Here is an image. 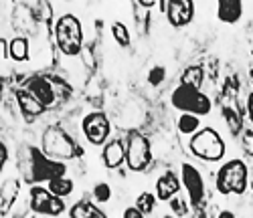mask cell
<instances>
[{"mask_svg": "<svg viewBox=\"0 0 253 218\" xmlns=\"http://www.w3.org/2000/svg\"><path fill=\"white\" fill-rule=\"evenodd\" d=\"M33 218H43V216H39V214H37V216H33Z\"/></svg>", "mask_w": 253, "mask_h": 218, "instance_id": "cell-38", "label": "cell"}, {"mask_svg": "<svg viewBox=\"0 0 253 218\" xmlns=\"http://www.w3.org/2000/svg\"><path fill=\"white\" fill-rule=\"evenodd\" d=\"M69 218H110V216L97 206V202L79 200L73 206H69Z\"/></svg>", "mask_w": 253, "mask_h": 218, "instance_id": "cell-19", "label": "cell"}, {"mask_svg": "<svg viewBox=\"0 0 253 218\" xmlns=\"http://www.w3.org/2000/svg\"><path fill=\"white\" fill-rule=\"evenodd\" d=\"M249 186H251V190H253V182H249Z\"/></svg>", "mask_w": 253, "mask_h": 218, "instance_id": "cell-39", "label": "cell"}, {"mask_svg": "<svg viewBox=\"0 0 253 218\" xmlns=\"http://www.w3.org/2000/svg\"><path fill=\"white\" fill-rule=\"evenodd\" d=\"M83 138L91 145H103L112 134V121L103 111H91L81 119Z\"/></svg>", "mask_w": 253, "mask_h": 218, "instance_id": "cell-9", "label": "cell"}, {"mask_svg": "<svg viewBox=\"0 0 253 218\" xmlns=\"http://www.w3.org/2000/svg\"><path fill=\"white\" fill-rule=\"evenodd\" d=\"M112 36H114V40L118 42L120 47H130V42H132L130 31L124 23H114L112 25Z\"/></svg>", "mask_w": 253, "mask_h": 218, "instance_id": "cell-26", "label": "cell"}, {"mask_svg": "<svg viewBox=\"0 0 253 218\" xmlns=\"http://www.w3.org/2000/svg\"><path fill=\"white\" fill-rule=\"evenodd\" d=\"M168 204H170V210L174 216H184L188 212L186 202H184V198H180V196H174L172 200H168Z\"/></svg>", "mask_w": 253, "mask_h": 218, "instance_id": "cell-30", "label": "cell"}, {"mask_svg": "<svg viewBox=\"0 0 253 218\" xmlns=\"http://www.w3.org/2000/svg\"><path fill=\"white\" fill-rule=\"evenodd\" d=\"M245 115H247L251 127H253V93H249L247 99H245Z\"/></svg>", "mask_w": 253, "mask_h": 218, "instance_id": "cell-33", "label": "cell"}, {"mask_svg": "<svg viewBox=\"0 0 253 218\" xmlns=\"http://www.w3.org/2000/svg\"><path fill=\"white\" fill-rule=\"evenodd\" d=\"M162 218H176L174 214H166V216H162Z\"/></svg>", "mask_w": 253, "mask_h": 218, "instance_id": "cell-37", "label": "cell"}, {"mask_svg": "<svg viewBox=\"0 0 253 218\" xmlns=\"http://www.w3.org/2000/svg\"><path fill=\"white\" fill-rule=\"evenodd\" d=\"M241 149H243V154L245 156H253V127H245L243 132H241Z\"/></svg>", "mask_w": 253, "mask_h": 218, "instance_id": "cell-28", "label": "cell"}, {"mask_svg": "<svg viewBox=\"0 0 253 218\" xmlns=\"http://www.w3.org/2000/svg\"><path fill=\"white\" fill-rule=\"evenodd\" d=\"M156 204H158V198H156L154 192H142V194H138V198L134 202V206L142 214H146V216H150L156 210Z\"/></svg>", "mask_w": 253, "mask_h": 218, "instance_id": "cell-25", "label": "cell"}, {"mask_svg": "<svg viewBox=\"0 0 253 218\" xmlns=\"http://www.w3.org/2000/svg\"><path fill=\"white\" fill-rule=\"evenodd\" d=\"M152 164V145L150 140L140 132H132L126 140V166L140 174Z\"/></svg>", "mask_w": 253, "mask_h": 218, "instance_id": "cell-8", "label": "cell"}, {"mask_svg": "<svg viewBox=\"0 0 253 218\" xmlns=\"http://www.w3.org/2000/svg\"><path fill=\"white\" fill-rule=\"evenodd\" d=\"M176 127L182 136H193L201 129V117L195 113H180L176 119Z\"/></svg>", "mask_w": 253, "mask_h": 218, "instance_id": "cell-24", "label": "cell"}, {"mask_svg": "<svg viewBox=\"0 0 253 218\" xmlns=\"http://www.w3.org/2000/svg\"><path fill=\"white\" fill-rule=\"evenodd\" d=\"M6 162H8V147H6V144L2 140H0V174H2Z\"/></svg>", "mask_w": 253, "mask_h": 218, "instance_id": "cell-31", "label": "cell"}, {"mask_svg": "<svg viewBox=\"0 0 253 218\" xmlns=\"http://www.w3.org/2000/svg\"><path fill=\"white\" fill-rule=\"evenodd\" d=\"M53 36L57 42V49L65 57H77L83 51V25L71 12L61 14L55 20Z\"/></svg>", "mask_w": 253, "mask_h": 218, "instance_id": "cell-3", "label": "cell"}, {"mask_svg": "<svg viewBox=\"0 0 253 218\" xmlns=\"http://www.w3.org/2000/svg\"><path fill=\"white\" fill-rule=\"evenodd\" d=\"M170 103L180 113H195L199 117H205L213 111V101L203 89L191 85H178L176 89L170 93Z\"/></svg>", "mask_w": 253, "mask_h": 218, "instance_id": "cell-6", "label": "cell"}, {"mask_svg": "<svg viewBox=\"0 0 253 218\" xmlns=\"http://www.w3.org/2000/svg\"><path fill=\"white\" fill-rule=\"evenodd\" d=\"M18 194H20V180L16 178H6L0 186V216H6L12 206L18 200Z\"/></svg>", "mask_w": 253, "mask_h": 218, "instance_id": "cell-18", "label": "cell"}, {"mask_svg": "<svg viewBox=\"0 0 253 218\" xmlns=\"http://www.w3.org/2000/svg\"><path fill=\"white\" fill-rule=\"evenodd\" d=\"M217 18L223 25H237L243 18V0H217Z\"/></svg>", "mask_w": 253, "mask_h": 218, "instance_id": "cell-17", "label": "cell"}, {"mask_svg": "<svg viewBox=\"0 0 253 218\" xmlns=\"http://www.w3.org/2000/svg\"><path fill=\"white\" fill-rule=\"evenodd\" d=\"M2 97H4V85L0 81V103H2Z\"/></svg>", "mask_w": 253, "mask_h": 218, "instance_id": "cell-36", "label": "cell"}, {"mask_svg": "<svg viewBox=\"0 0 253 218\" xmlns=\"http://www.w3.org/2000/svg\"><path fill=\"white\" fill-rule=\"evenodd\" d=\"M67 174V164L49 158L41 147L31 145L29 147V158H27V168H25V180L33 184H47L53 178L65 176Z\"/></svg>", "mask_w": 253, "mask_h": 218, "instance_id": "cell-1", "label": "cell"}, {"mask_svg": "<svg viewBox=\"0 0 253 218\" xmlns=\"http://www.w3.org/2000/svg\"><path fill=\"white\" fill-rule=\"evenodd\" d=\"M41 149H43L49 158L59 160V162H67V160H73V158L83 154L79 144L59 123H51L43 129V136H41Z\"/></svg>", "mask_w": 253, "mask_h": 218, "instance_id": "cell-2", "label": "cell"}, {"mask_svg": "<svg viewBox=\"0 0 253 218\" xmlns=\"http://www.w3.org/2000/svg\"><path fill=\"white\" fill-rule=\"evenodd\" d=\"M136 2L140 4V6H144V8H152L158 0H136Z\"/></svg>", "mask_w": 253, "mask_h": 218, "instance_id": "cell-34", "label": "cell"}, {"mask_svg": "<svg viewBox=\"0 0 253 218\" xmlns=\"http://www.w3.org/2000/svg\"><path fill=\"white\" fill-rule=\"evenodd\" d=\"M180 182H182V188L188 194V202H191V206L201 208L203 202H205L207 188H205V178H203V174L199 172V168L184 162L180 166Z\"/></svg>", "mask_w": 253, "mask_h": 218, "instance_id": "cell-10", "label": "cell"}, {"mask_svg": "<svg viewBox=\"0 0 253 218\" xmlns=\"http://www.w3.org/2000/svg\"><path fill=\"white\" fill-rule=\"evenodd\" d=\"M180 188H182L180 178L176 176V174H174L172 170H168V172L160 174V176L156 178L154 194H156L158 202H168V200H172L174 196H178Z\"/></svg>", "mask_w": 253, "mask_h": 218, "instance_id": "cell-14", "label": "cell"}, {"mask_svg": "<svg viewBox=\"0 0 253 218\" xmlns=\"http://www.w3.org/2000/svg\"><path fill=\"white\" fill-rule=\"evenodd\" d=\"M31 55V45H29V38L27 36H14L8 42V57L16 63H23L29 61Z\"/></svg>", "mask_w": 253, "mask_h": 218, "instance_id": "cell-20", "label": "cell"}, {"mask_svg": "<svg viewBox=\"0 0 253 218\" xmlns=\"http://www.w3.org/2000/svg\"><path fill=\"white\" fill-rule=\"evenodd\" d=\"M122 218H148V216H146V214H142V212H140L136 206H128V208L124 210Z\"/></svg>", "mask_w": 253, "mask_h": 218, "instance_id": "cell-32", "label": "cell"}, {"mask_svg": "<svg viewBox=\"0 0 253 218\" xmlns=\"http://www.w3.org/2000/svg\"><path fill=\"white\" fill-rule=\"evenodd\" d=\"M29 208L39 216H61L65 212L67 204L65 198L55 196L47 186L43 184H33L29 190Z\"/></svg>", "mask_w": 253, "mask_h": 218, "instance_id": "cell-7", "label": "cell"}, {"mask_svg": "<svg viewBox=\"0 0 253 218\" xmlns=\"http://www.w3.org/2000/svg\"><path fill=\"white\" fill-rule=\"evenodd\" d=\"M188 151L201 162H221L225 158V140L215 127H201L188 140Z\"/></svg>", "mask_w": 253, "mask_h": 218, "instance_id": "cell-5", "label": "cell"}, {"mask_svg": "<svg viewBox=\"0 0 253 218\" xmlns=\"http://www.w3.org/2000/svg\"><path fill=\"white\" fill-rule=\"evenodd\" d=\"M39 25H45V27H55L53 18H55V12H53V4L49 0H35V4L31 6Z\"/></svg>", "mask_w": 253, "mask_h": 218, "instance_id": "cell-21", "label": "cell"}, {"mask_svg": "<svg viewBox=\"0 0 253 218\" xmlns=\"http://www.w3.org/2000/svg\"><path fill=\"white\" fill-rule=\"evenodd\" d=\"M168 25L172 29H184L195 20L197 14V6L195 0H166L164 10Z\"/></svg>", "mask_w": 253, "mask_h": 218, "instance_id": "cell-11", "label": "cell"}, {"mask_svg": "<svg viewBox=\"0 0 253 218\" xmlns=\"http://www.w3.org/2000/svg\"><path fill=\"white\" fill-rule=\"evenodd\" d=\"M126 162V142L108 140L101 145V164L108 170H118Z\"/></svg>", "mask_w": 253, "mask_h": 218, "instance_id": "cell-15", "label": "cell"}, {"mask_svg": "<svg viewBox=\"0 0 253 218\" xmlns=\"http://www.w3.org/2000/svg\"><path fill=\"white\" fill-rule=\"evenodd\" d=\"M164 81H166V69L162 67V65H156V67H152L150 73H148V83L152 87H160Z\"/></svg>", "mask_w": 253, "mask_h": 218, "instance_id": "cell-29", "label": "cell"}, {"mask_svg": "<svg viewBox=\"0 0 253 218\" xmlns=\"http://www.w3.org/2000/svg\"><path fill=\"white\" fill-rule=\"evenodd\" d=\"M205 83V69L203 65H191V67H186L180 75V85H191V87H197L201 89Z\"/></svg>", "mask_w": 253, "mask_h": 218, "instance_id": "cell-22", "label": "cell"}, {"mask_svg": "<svg viewBox=\"0 0 253 218\" xmlns=\"http://www.w3.org/2000/svg\"><path fill=\"white\" fill-rule=\"evenodd\" d=\"M217 192L223 196H243L249 188V170L247 164L239 158L227 160L217 170L215 178Z\"/></svg>", "mask_w": 253, "mask_h": 218, "instance_id": "cell-4", "label": "cell"}, {"mask_svg": "<svg viewBox=\"0 0 253 218\" xmlns=\"http://www.w3.org/2000/svg\"><path fill=\"white\" fill-rule=\"evenodd\" d=\"M16 101H18V107H20V111H23L25 119H29V121L37 119L39 115H43L47 111V107L41 103L29 89H25V87L16 91Z\"/></svg>", "mask_w": 253, "mask_h": 218, "instance_id": "cell-16", "label": "cell"}, {"mask_svg": "<svg viewBox=\"0 0 253 218\" xmlns=\"http://www.w3.org/2000/svg\"><path fill=\"white\" fill-rule=\"evenodd\" d=\"M25 89H29L41 103H43L47 109L57 105L59 101V89H57V83L47 77V75H37V77H31L27 83H25Z\"/></svg>", "mask_w": 253, "mask_h": 218, "instance_id": "cell-12", "label": "cell"}, {"mask_svg": "<svg viewBox=\"0 0 253 218\" xmlns=\"http://www.w3.org/2000/svg\"><path fill=\"white\" fill-rule=\"evenodd\" d=\"M10 25L12 29L18 33V36H35L37 35V27L39 20L33 12L31 6H27L25 2H14L12 12H10Z\"/></svg>", "mask_w": 253, "mask_h": 218, "instance_id": "cell-13", "label": "cell"}, {"mask_svg": "<svg viewBox=\"0 0 253 218\" xmlns=\"http://www.w3.org/2000/svg\"><path fill=\"white\" fill-rule=\"evenodd\" d=\"M91 196H93V200L97 204H105V202H110L112 200V186L108 182H97L91 190Z\"/></svg>", "mask_w": 253, "mask_h": 218, "instance_id": "cell-27", "label": "cell"}, {"mask_svg": "<svg viewBox=\"0 0 253 218\" xmlns=\"http://www.w3.org/2000/svg\"><path fill=\"white\" fill-rule=\"evenodd\" d=\"M217 218H235V212H231V210H221Z\"/></svg>", "mask_w": 253, "mask_h": 218, "instance_id": "cell-35", "label": "cell"}, {"mask_svg": "<svg viewBox=\"0 0 253 218\" xmlns=\"http://www.w3.org/2000/svg\"><path fill=\"white\" fill-rule=\"evenodd\" d=\"M45 186H47L55 196H59V198H67V196H69V194H73V190H75L73 180H71V178H67V176L53 178V180H49Z\"/></svg>", "mask_w": 253, "mask_h": 218, "instance_id": "cell-23", "label": "cell"}]
</instances>
